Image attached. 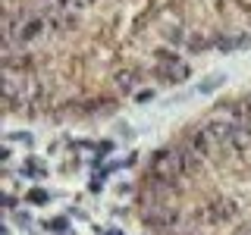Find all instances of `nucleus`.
Segmentation results:
<instances>
[{"instance_id": "f257e3e1", "label": "nucleus", "mask_w": 251, "mask_h": 235, "mask_svg": "<svg viewBox=\"0 0 251 235\" xmlns=\"http://www.w3.org/2000/svg\"><path fill=\"white\" fill-rule=\"evenodd\" d=\"M204 163L198 154H192L185 144H173V147H160V151L151 154V166H148V176L160 179L173 188H179L182 182L195 179L204 169Z\"/></svg>"}, {"instance_id": "f03ea898", "label": "nucleus", "mask_w": 251, "mask_h": 235, "mask_svg": "<svg viewBox=\"0 0 251 235\" xmlns=\"http://www.w3.org/2000/svg\"><path fill=\"white\" fill-rule=\"evenodd\" d=\"M201 125H204V132L210 135V141H214L217 154L229 157V160H239V157L248 154V147H245V141L239 138V132H235L232 125H229V119H226V116H220L217 110L204 116Z\"/></svg>"}, {"instance_id": "7ed1b4c3", "label": "nucleus", "mask_w": 251, "mask_h": 235, "mask_svg": "<svg viewBox=\"0 0 251 235\" xmlns=\"http://www.w3.org/2000/svg\"><path fill=\"white\" fill-rule=\"evenodd\" d=\"M154 57H157L154 78H160V82H173V85H179V82H185V78L192 75L188 63H182V60L176 57V53H170L167 47H157V50H154Z\"/></svg>"}, {"instance_id": "20e7f679", "label": "nucleus", "mask_w": 251, "mask_h": 235, "mask_svg": "<svg viewBox=\"0 0 251 235\" xmlns=\"http://www.w3.org/2000/svg\"><path fill=\"white\" fill-rule=\"evenodd\" d=\"M235 216H239V207H235V201H229V198L210 201L198 213V219L204 226H229V223H235Z\"/></svg>"}, {"instance_id": "39448f33", "label": "nucleus", "mask_w": 251, "mask_h": 235, "mask_svg": "<svg viewBox=\"0 0 251 235\" xmlns=\"http://www.w3.org/2000/svg\"><path fill=\"white\" fill-rule=\"evenodd\" d=\"M182 144L188 147L192 154H198L201 160H210V157H217V147H214V141H210V135L204 132V125H192V129H185V135H182Z\"/></svg>"}, {"instance_id": "423d86ee", "label": "nucleus", "mask_w": 251, "mask_h": 235, "mask_svg": "<svg viewBox=\"0 0 251 235\" xmlns=\"http://www.w3.org/2000/svg\"><path fill=\"white\" fill-rule=\"evenodd\" d=\"M179 219H182V213H179V207H170V204H157V207H151L145 213V223L154 226V229H176Z\"/></svg>"}, {"instance_id": "0eeeda50", "label": "nucleus", "mask_w": 251, "mask_h": 235, "mask_svg": "<svg viewBox=\"0 0 251 235\" xmlns=\"http://www.w3.org/2000/svg\"><path fill=\"white\" fill-rule=\"evenodd\" d=\"M251 44V35H232V38H217L214 47L223 53H232V50H245V47Z\"/></svg>"}, {"instance_id": "6e6552de", "label": "nucleus", "mask_w": 251, "mask_h": 235, "mask_svg": "<svg viewBox=\"0 0 251 235\" xmlns=\"http://www.w3.org/2000/svg\"><path fill=\"white\" fill-rule=\"evenodd\" d=\"M116 88L129 94L132 88H135V72H132V69H126V72H116Z\"/></svg>"}, {"instance_id": "1a4fd4ad", "label": "nucleus", "mask_w": 251, "mask_h": 235, "mask_svg": "<svg viewBox=\"0 0 251 235\" xmlns=\"http://www.w3.org/2000/svg\"><path fill=\"white\" fill-rule=\"evenodd\" d=\"M25 201H28V204H38V207H44V204L50 201V194H47L44 188H31V191L25 194Z\"/></svg>"}, {"instance_id": "9d476101", "label": "nucleus", "mask_w": 251, "mask_h": 235, "mask_svg": "<svg viewBox=\"0 0 251 235\" xmlns=\"http://www.w3.org/2000/svg\"><path fill=\"white\" fill-rule=\"evenodd\" d=\"M44 229H50V232H60V235H66L69 232V223L63 216H53V219H47L44 223Z\"/></svg>"}, {"instance_id": "9b49d317", "label": "nucleus", "mask_w": 251, "mask_h": 235, "mask_svg": "<svg viewBox=\"0 0 251 235\" xmlns=\"http://www.w3.org/2000/svg\"><path fill=\"white\" fill-rule=\"evenodd\" d=\"M22 176L41 179V176H44V166H38V163H35V157H28V160H25V166H22Z\"/></svg>"}, {"instance_id": "f8f14e48", "label": "nucleus", "mask_w": 251, "mask_h": 235, "mask_svg": "<svg viewBox=\"0 0 251 235\" xmlns=\"http://www.w3.org/2000/svg\"><path fill=\"white\" fill-rule=\"evenodd\" d=\"M223 82H226V75H210V78H204V82H201V94H210V91H217Z\"/></svg>"}, {"instance_id": "ddd939ff", "label": "nucleus", "mask_w": 251, "mask_h": 235, "mask_svg": "<svg viewBox=\"0 0 251 235\" xmlns=\"http://www.w3.org/2000/svg\"><path fill=\"white\" fill-rule=\"evenodd\" d=\"M167 41L170 44H188V38H185L182 28H173V31H167Z\"/></svg>"}, {"instance_id": "4468645a", "label": "nucleus", "mask_w": 251, "mask_h": 235, "mask_svg": "<svg viewBox=\"0 0 251 235\" xmlns=\"http://www.w3.org/2000/svg\"><path fill=\"white\" fill-rule=\"evenodd\" d=\"M207 47H210L207 38H188V50H195V53H198V50H207Z\"/></svg>"}, {"instance_id": "2eb2a0df", "label": "nucleus", "mask_w": 251, "mask_h": 235, "mask_svg": "<svg viewBox=\"0 0 251 235\" xmlns=\"http://www.w3.org/2000/svg\"><path fill=\"white\" fill-rule=\"evenodd\" d=\"M10 141H25V144H28V141H31V135H28V132H13V135H10Z\"/></svg>"}, {"instance_id": "dca6fc26", "label": "nucleus", "mask_w": 251, "mask_h": 235, "mask_svg": "<svg viewBox=\"0 0 251 235\" xmlns=\"http://www.w3.org/2000/svg\"><path fill=\"white\" fill-rule=\"evenodd\" d=\"M154 97V91H138V104H148Z\"/></svg>"}, {"instance_id": "f3484780", "label": "nucleus", "mask_w": 251, "mask_h": 235, "mask_svg": "<svg viewBox=\"0 0 251 235\" xmlns=\"http://www.w3.org/2000/svg\"><path fill=\"white\" fill-rule=\"evenodd\" d=\"M98 232H100V235H126V232H120V229H100V226H98Z\"/></svg>"}]
</instances>
